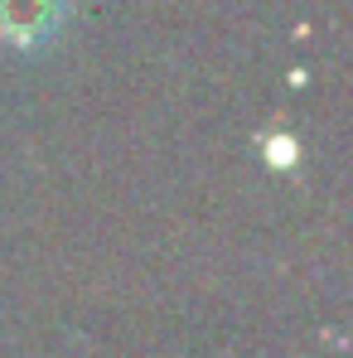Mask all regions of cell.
I'll return each mask as SVG.
<instances>
[{"label":"cell","mask_w":353,"mask_h":358,"mask_svg":"<svg viewBox=\"0 0 353 358\" xmlns=\"http://www.w3.org/2000/svg\"><path fill=\"white\" fill-rule=\"evenodd\" d=\"M68 20V0H0V39L15 49H44Z\"/></svg>","instance_id":"cell-1"}]
</instances>
